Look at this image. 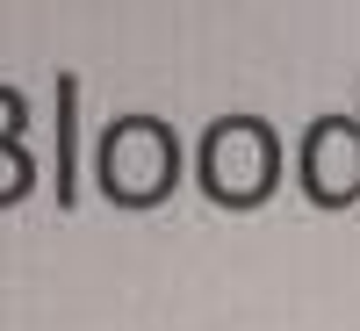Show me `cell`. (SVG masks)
I'll return each mask as SVG.
<instances>
[{"mask_svg": "<svg viewBox=\"0 0 360 331\" xmlns=\"http://www.w3.org/2000/svg\"><path fill=\"white\" fill-rule=\"evenodd\" d=\"M29 123V108H22V94L15 86H0V144H15V130Z\"/></svg>", "mask_w": 360, "mask_h": 331, "instance_id": "5b68a950", "label": "cell"}, {"mask_svg": "<svg viewBox=\"0 0 360 331\" xmlns=\"http://www.w3.org/2000/svg\"><path fill=\"white\" fill-rule=\"evenodd\" d=\"M295 173H303V195L317 209L360 202V123H353V115H317V123L303 130Z\"/></svg>", "mask_w": 360, "mask_h": 331, "instance_id": "3957f363", "label": "cell"}, {"mask_svg": "<svg viewBox=\"0 0 360 331\" xmlns=\"http://www.w3.org/2000/svg\"><path fill=\"white\" fill-rule=\"evenodd\" d=\"M195 173H202V195L217 209H259L281 188V130L266 115H217L202 130Z\"/></svg>", "mask_w": 360, "mask_h": 331, "instance_id": "6da1fadb", "label": "cell"}, {"mask_svg": "<svg viewBox=\"0 0 360 331\" xmlns=\"http://www.w3.org/2000/svg\"><path fill=\"white\" fill-rule=\"evenodd\" d=\"M94 180L115 209H159L180 180V144L159 115H115L94 144Z\"/></svg>", "mask_w": 360, "mask_h": 331, "instance_id": "7a4b0ae2", "label": "cell"}, {"mask_svg": "<svg viewBox=\"0 0 360 331\" xmlns=\"http://www.w3.org/2000/svg\"><path fill=\"white\" fill-rule=\"evenodd\" d=\"M29 180H37V166H29L22 144H0V202H22Z\"/></svg>", "mask_w": 360, "mask_h": 331, "instance_id": "277c9868", "label": "cell"}]
</instances>
